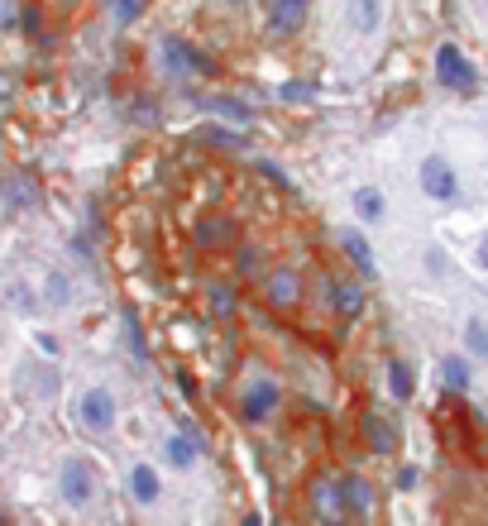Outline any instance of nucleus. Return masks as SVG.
I'll return each mask as SVG.
<instances>
[{
    "label": "nucleus",
    "mask_w": 488,
    "mask_h": 526,
    "mask_svg": "<svg viewBox=\"0 0 488 526\" xmlns=\"http://www.w3.org/2000/svg\"><path fill=\"white\" fill-rule=\"evenodd\" d=\"M307 10H311V0H268V29H273L278 39H288V34L302 29Z\"/></svg>",
    "instance_id": "6e6552de"
},
{
    "label": "nucleus",
    "mask_w": 488,
    "mask_h": 526,
    "mask_svg": "<svg viewBox=\"0 0 488 526\" xmlns=\"http://www.w3.org/2000/svg\"><path fill=\"white\" fill-rule=\"evenodd\" d=\"M201 139H216V144H240L235 130H201Z\"/></svg>",
    "instance_id": "a878e982"
},
{
    "label": "nucleus",
    "mask_w": 488,
    "mask_h": 526,
    "mask_svg": "<svg viewBox=\"0 0 488 526\" xmlns=\"http://www.w3.org/2000/svg\"><path fill=\"white\" fill-rule=\"evenodd\" d=\"M0 24H5V29H15V5H10V0H0Z\"/></svg>",
    "instance_id": "cd10ccee"
},
{
    "label": "nucleus",
    "mask_w": 488,
    "mask_h": 526,
    "mask_svg": "<svg viewBox=\"0 0 488 526\" xmlns=\"http://www.w3.org/2000/svg\"><path fill=\"white\" fill-rule=\"evenodd\" d=\"M211 110H216V115H230L235 125H249V120H254V115H249V110H244L240 101H230V96H221V101H211Z\"/></svg>",
    "instance_id": "4be33fe9"
},
{
    "label": "nucleus",
    "mask_w": 488,
    "mask_h": 526,
    "mask_svg": "<svg viewBox=\"0 0 488 526\" xmlns=\"http://www.w3.org/2000/svg\"><path fill=\"white\" fill-rule=\"evenodd\" d=\"M465 345L479 354V359H488V326H484V321H469V326H465Z\"/></svg>",
    "instance_id": "aec40b11"
},
{
    "label": "nucleus",
    "mask_w": 488,
    "mask_h": 526,
    "mask_svg": "<svg viewBox=\"0 0 488 526\" xmlns=\"http://www.w3.org/2000/svg\"><path fill=\"white\" fill-rule=\"evenodd\" d=\"M436 77H441L450 91H469V87H474V67H469V58L455 44L436 48Z\"/></svg>",
    "instance_id": "39448f33"
},
{
    "label": "nucleus",
    "mask_w": 488,
    "mask_h": 526,
    "mask_svg": "<svg viewBox=\"0 0 488 526\" xmlns=\"http://www.w3.org/2000/svg\"><path fill=\"white\" fill-rule=\"evenodd\" d=\"M230 5H240V0H230Z\"/></svg>",
    "instance_id": "2f4dec72"
},
{
    "label": "nucleus",
    "mask_w": 488,
    "mask_h": 526,
    "mask_svg": "<svg viewBox=\"0 0 488 526\" xmlns=\"http://www.w3.org/2000/svg\"><path fill=\"white\" fill-rule=\"evenodd\" d=\"M355 211L364 220H378V216H383V192H374V187H359V192H355Z\"/></svg>",
    "instance_id": "f3484780"
},
{
    "label": "nucleus",
    "mask_w": 488,
    "mask_h": 526,
    "mask_svg": "<svg viewBox=\"0 0 488 526\" xmlns=\"http://www.w3.org/2000/svg\"><path fill=\"white\" fill-rule=\"evenodd\" d=\"M240 273H254V268H259V249H240Z\"/></svg>",
    "instance_id": "bb28decb"
},
{
    "label": "nucleus",
    "mask_w": 488,
    "mask_h": 526,
    "mask_svg": "<svg viewBox=\"0 0 488 526\" xmlns=\"http://www.w3.org/2000/svg\"><path fill=\"white\" fill-rule=\"evenodd\" d=\"M422 192H426L431 201H450L455 192H460V182H455V168H450L441 154H431V158L422 163Z\"/></svg>",
    "instance_id": "0eeeda50"
},
{
    "label": "nucleus",
    "mask_w": 488,
    "mask_h": 526,
    "mask_svg": "<svg viewBox=\"0 0 488 526\" xmlns=\"http://www.w3.org/2000/svg\"><path fill=\"white\" fill-rule=\"evenodd\" d=\"M374 24H378V0H355V29L369 34Z\"/></svg>",
    "instance_id": "5701e85b"
},
{
    "label": "nucleus",
    "mask_w": 488,
    "mask_h": 526,
    "mask_svg": "<svg viewBox=\"0 0 488 526\" xmlns=\"http://www.w3.org/2000/svg\"><path fill=\"white\" fill-rule=\"evenodd\" d=\"M163 63H168V72H197V77H216V63H211L201 48L182 44V39H163Z\"/></svg>",
    "instance_id": "423d86ee"
},
{
    "label": "nucleus",
    "mask_w": 488,
    "mask_h": 526,
    "mask_svg": "<svg viewBox=\"0 0 488 526\" xmlns=\"http://www.w3.org/2000/svg\"><path fill=\"white\" fill-rule=\"evenodd\" d=\"M48 302H53V307H63V302H67V283H63V278H48Z\"/></svg>",
    "instance_id": "393cba45"
},
{
    "label": "nucleus",
    "mask_w": 488,
    "mask_h": 526,
    "mask_svg": "<svg viewBox=\"0 0 488 526\" xmlns=\"http://www.w3.org/2000/svg\"><path fill=\"white\" fill-rule=\"evenodd\" d=\"M58 488H63V503L87 507L96 498V474H91L87 460H67L63 474H58Z\"/></svg>",
    "instance_id": "20e7f679"
},
{
    "label": "nucleus",
    "mask_w": 488,
    "mask_h": 526,
    "mask_svg": "<svg viewBox=\"0 0 488 526\" xmlns=\"http://www.w3.org/2000/svg\"><path fill=\"white\" fill-rule=\"evenodd\" d=\"M77 421L87 426V431H111L115 426V397H111V388H87V393L77 397Z\"/></svg>",
    "instance_id": "f03ea898"
},
{
    "label": "nucleus",
    "mask_w": 488,
    "mask_h": 526,
    "mask_svg": "<svg viewBox=\"0 0 488 526\" xmlns=\"http://www.w3.org/2000/svg\"><path fill=\"white\" fill-rule=\"evenodd\" d=\"M364 440H369V450H378V455H393L398 450V426L388 417H378V412H369L364 417Z\"/></svg>",
    "instance_id": "9d476101"
},
{
    "label": "nucleus",
    "mask_w": 488,
    "mask_h": 526,
    "mask_svg": "<svg viewBox=\"0 0 488 526\" xmlns=\"http://www.w3.org/2000/svg\"><path fill=\"white\" fill-rule=\"evenodd\" d=\"M0 96H10V82H5V77H0Z\"/></svg>",
    "instance_id": "7c9ffc66"
},
{
    "label": "nucleus",
    "mask_w": 488,
    "mask_h": 526,
    "mask_svg": "<svg viewBox=\"0 0 488 526\" xmlns=\"http://www.w3.org/2000/svg\"><path fill=\"white\" fill-rule=\"evenodd\" d=\"M326 297H331V307L340 316H359L364 311V292L355 283H326Z\"/></svg>",
    "instance_id": "f8f14e48"
},
{
    "label": "nucleus",
    "mask_w": 488,
    "mask_h": 526,
    "mask_svg": "<svg viewBox=\"0 0 488 526\" xmlns=\"http://www.w3.org/2000/svg\"><path fill=\"white\" fill-rule=\"evenodd\" d=\"M479 268H488V235H484V244H479Z\"/></svg>",
    "instance_id": "c756f323"
},
{
    "label": "nucleus",
    "mask_w": 488,
    "mask_h": 526,
    "mask_svg": "<svg viewBox=\"0 0 488 526\" xmlns=\"http://www.w3.org/2000/svg\"><path fill=\"white\" fill-rule=\"evenodd\" d=\"M340 493H345V512H350V517H364V512L374 507V493H369L364 479H340Z\"/></svg>",
    "instance_id": "4468645a"
},
{
    "label": "nucleus",
    "mask_w": 488,
    "mask_h": 526,
    "mask_svg": "<svg viewBox=\"0 0 488 526\" xmlns=\"http://www.w3.org/2000/svg\"><path fill=\"white\" fill-rule=\"evenodd\" d=\"M278 402H283V388H278V378H254L240 397V417L244 421H264L278 412Z\"/></svg>",
    "instance_id": "7ed1b4c3"
},
{
    "label": "nucleus",
    "mask_w": 488,
    "mask_h": 526,
    "mask_svg": "<svg viewBox=\"0 0 488 526\" xmlns=\"http://www.w3.org/2000/svg\"><path fill=\"white\" fill-rule=\"evenodd\" d=\"M441 373H445V388H450V393H465V388H469V364H465V359H455V354H450V359L441 364Z\"/></svg>",
    "instance_id": "dca6fc26"
},
{
    "label": "nucleus",
    "mask_w": 488,
    "mask_h": 526,
    "mask_svg": "<svg viewBox=\"0 0 488 526\" xmlns=\"http://www.w3.org/2000/svg\"><path fill=\"white\" fill-rule=\"evenodd\" d=\"M111 5H115V20L120 24H134L144 10H149V0H111Z\"/></svg>",
    "instance_id": "412c9836"
},
{
    "label": "nucleus",
    "mask_w": 488,
    "mask_h": 526,
    "mask_svg": "<svg viewBox=\"0 0 488 526\" xmlns=\"http://www.w3.org/2000/svg\"><path fill=\"white\" fill-rule=\"evenodd\" d=\"M283 96H288V101H302V96H307V87H302V82H288V87H283Z\"/></svg>",
    "instance_id": "c85d7f7f"
},
{
    "label": "nucleus",
    "mask_w": 488,
    "mask_h": 526,
    "mask_svg": "<svg viewBox=\"0 0 488 526\" xmlns=\"http://www.w3.org/2000/svg\"><path fill=\"white\" fill-rule=\"evenodd\" d=\"M388 388H393L398 402H407V397H412V369H407V364H388Z\"/></svg>",
    "instance_id": "a211bd4d"
},
{
    "label": "nucleus",
    "mask_w": 488,
    "mask_h": 526,
    "mask_svg": "<svg viewBox=\"0 0 488 526\" xmlns=\"http://www.w3.org/2000/svg\"><path fill=\"white\" fill-rule=\"evenodd\" d=\"M211 297H216V302H211V311H216V316H230V311H235V292H230V287H216Z\"/></svg>",
    "instance_id": "b1692460"
},
{
    "label": "nucleus",
    "mask_w": 488,
    "mask_h": 526,
    "mask_svg": "<svg viewBox=\"0 0 488 526\" xmlns=\"http://www.w3.org/2000/svg\"><path fill=\"white\" fill-rule=\"evenodd\" d=\"M340 249L350 254V263H355L359 273H374V249H369V240L359 230H340Z\"/></svg>",
    "instance_id": "ddd939ff"
},
{
    "label": "nucleus",
    "mask_w": 488,
    "mask_h": 526,
    "mask_svg": "<svg viewBox=\"0 0 488 526\" xmlns=\"http://www.w3.org/2000/svg\"><path fill=\"white\" fill-rule=\"evenodd\" d=\"M158 493H163V488H158V474L154 469H149V464H134L130 469V498L134 503H158Z\"/></svg>",
    "instance_id": "9b49d317"
},
{
    "label": "nucleus",
    "mask_w": 488,
    "mask_h": 526,
    "mask_svg": "<svg viewBox=\"0 0 488 526\" xmlns=\"http://www.w3.org/2000/svg\"><path fill=\"white\" fill-rule=\"evenodd\" d=\"M192 240L197 244H225L230 240V220H221V216L197 220V225H192Z\"/></svg>",
    "instance_id": "2eb2a0df"
},
{
    "label": "nucleus",
    "mask_w": 488,
    "mask_h": 526,
    "mask_svg": "<svg viewBox=\"0 0 488 526\" xmlns=\"http://www.w3.org/2000/svg\"><path fill=\"white\" fill-rule=\"evenodd\" d=\"M192 460H197V440H187V436L168 440V464H178L182 469V464H192Z\"/></svg>",
    "instance_id": "6ab92c4d"
},
{
    "label": "nucleus",
    "mask_w": 488,
    "mask_h": 526,
    "mask_svg": "<svg viewBox=\"0 0 488 526\" xmlns=\"http://www.w3.org/2000/svg\"><path fill=\"white\" fill-rule=\"evenodd\" d=\"M302 292H307V283H302V273L297 268H288V263H278V268H268L264 273V302L278 311H288L302 302Z\"/></svg>",
    "instance_id": "f257e3e1"
},
{
    "label": "nucleus",
    "mask_w": 488,
    "mask_h": 526,
    "mask_svg": "<svg viewBox=\"0 0 488 526\" xmlns=\"http://www.w3.org/2000/svg\"><path fill=\"white\" fill-rule=\"evenodd\" d=\"M311 507H316V517H326V522H340V517H350L345 512V493H340V479H321L311 488Z\"/></svg>",
    "instance_id": "1a4fd4ad"
}]
</instances>
